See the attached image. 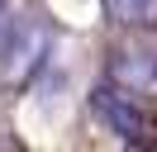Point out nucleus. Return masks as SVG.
<instances>
[{"instance_id": "f257e3e1", "label": "nucleus", "mask_w": 157, "mask_h": 152, "mask_svg": "<svg viewBox=\"0 0 157 152\" xmlns=\"http://www.w3.org/2000/svg\"><path fill=\"white\" fill-rule=\"evenodd\" d=\"M52 48V28L38 14H14L0 28V86H24L38 76L43 57Z\"/></svg>"}, {"instance_id": "f03ea898", "label": "nucleus", "mask_w": 157, "mask_h": 152, "mask_svg": "<svg viewBox=\"0 0 157 152\" xmlns=\"http://www.w3.org/2000/svg\"><path fill=\"white\" fill-rule=\"evenodd\" d=\"M90 114H95L100 128H109L119 142H133V147H143L147 138H152V114L143 109V100L128 90H119V86H95L90 90Z\"/></svg>"}, {"instance_id": "7ed1b4c3", "label": "nucleus", "mask_w": 157, "mask_h": 152, "mask_svg": "<svg viewBox=\"0 0 157 152\" xmlns=\"http://www.w3.org/2000/svg\"><path fill=\"white\" fill-rule=\"evenodd\" d=\"M105 81L138 95L143 104H157V43H124L105 57Z\"/></svg>"}, {"instance_id": "20e7f679", "label": "nucleus", "mask_w": 157, "mask_h": 152, "mask_svg": "<svg viewBox=\"0 0 157 152\" xmlns=\"http://www.w3.org/2000/svg\"><path fill=\"white\" fill-rule=\"evenodd\" d=\"M105 14L119 28H157V0H105Z\"/></svg>"}, {"instance_id": "39448f33", "label": "nucleus", "mask_w": 157, "mask_h": 152, "mask_svg": "<svg viewBox=\"0 0 157 152\" xmlns=\"http://www.w3.org/2000/svg\"><path fill=\"white\" fill-rule=\"evenodd\" d=\"M0 5H5V0H0Z\"/></svg>"}, {"instance_id": "423d86ee", "label": "nucleus", "mask_w": 157, "mask_h": 152, "mask_svg": "<svg viewBox=\"0 0 157 152\" xmlns=\"http://www.w3.org/2000/svg\"><path fill=\"white\" fill-rule=\"evenodd\" d=\"M138 152H143V147H138Z\"/></svg>"}]
</instances>
